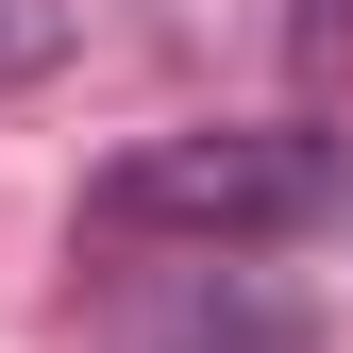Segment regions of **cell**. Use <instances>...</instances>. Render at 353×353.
<instances>
[{
    "mask_svg": "<svg viewBox=\"0 0 353 353\" xmlns=\"http://www.w3.org/2000/svg\"><path fill=\"white\" fill-rule=\"evenodd\" d=\"M286 51H303V68H336V51H353V0H286Z\"/></svg>",
    "mask_w": 353,
    "mask_h": 353,
    "instance_id": "obj_2",
    "label": "cell"
},
{
    "mask_svg": "<svg viewBox=\"0 0 353 353\" xmlns=\"http://www.w3.org/2000/svg\"><path fill=\"white\" fill-rule=\"evenodd\" d=\"M84 219L101 236H320V219H353V152L320 135V118H219V135H152L118 152L101 185H84Z\"/></svg>",
    "mask_w": 353,
    "mask_h": 353,
    "instance_id": "obj_1",
    "label": "cell"
}]
</instances>
